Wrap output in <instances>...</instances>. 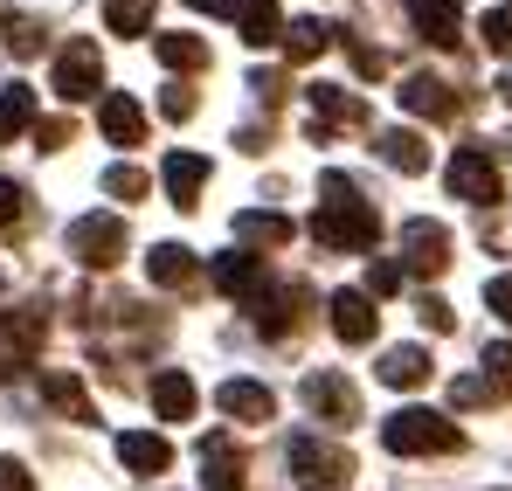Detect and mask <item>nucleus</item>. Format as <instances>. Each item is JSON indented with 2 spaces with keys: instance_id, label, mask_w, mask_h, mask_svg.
I'll use <instances>...</instances> for the list:
<instances>
[{
  "instance_id": "f257e3e1",
  "label": "nucleus",
  "mask_w": 512,
  "mask_h": 491,
  "mask_svg": "<svg viewBox=\"0 0 512 491\" xmlns=\"http://www.w3.org/2000/svg\"><path fill=\"white\" fill-rule=\"evenodd\" d=\"M319 194H326V208H319L312 236L326 249H374L381 243V215H374V201L346 173H319Z\"/></svg>"
},
{
  "instance_id": "f03ea898",
  "label": "nucleus",
  "mask_w": 512,
  "mask_h": 491,
  "mask_svg": "<svg viewBox=\"0 0 512 491\" xmlns=\"http://www.w3.org/2000/svg\"><path fill=\"white\" fill-rule=\"evenodd\" d=\"M381 443L395 457H443V450H457V422H443V415H429V409H402V415H388Z\"/></svg>"
},
{
  "instance_id": "7ed1b4c3",
  "label": "nucleus",
  "mask_w": 512,
  "mask_h": 491,
  "mask_svg": "<svg viewBox=\"0 0 512 491\" xmlns=\"http://www.w3.org/2000/svg\"><path fill=\"white\" fill-rule=\"evenodd\" d=\"M56 97H63V104H90V97H104V56H97L90 35H70V42L56 49Z\"/></svg>"
},
{
  "instance_id": "20e7f679",
  "label": "nucleus",
  "mask_w": 512,
  "mask_h": 491,
  "mask_svg": "<svg viewBox=\"0 0 512 491\" xmlns=\"http://www.w3.org/2000/svg\"><path fill=\"white\" fill-rule=\"evenodd\" d=\"M70 256L90 263V270H111L125 256V222L118 215H77L70 222Z\"/></svg>"
},
{
  "instance_id": "39448f33",
  "label": "nucleus",
  "mask_w": 512,
  "mask_h": 491,
  "mask_svg": "<svg viewBox=\"0 0 512 491\" xmlns=\"http://www.w3.org/2000/svg\"><path fill=\"white\" fill-rule=\"evenodd\" d=\"M450 194H464V201H478V208H499V166H492V153H478V146H464L457 160H450Z\"/></svg>"
},
{
  "instance_id": "423d86ee",
  "label": "nucleus",
  "mask_w": 512,
  "mask_h": 491,
  "mask_svg": "<svg viewBox=\"0 0 512 491\" xmlns=\"http://www.w3.org/2000/svg\"><path fill=\"white\" fill-rule=\"evenodd\" d=\"M450 263V229L443 222H402V277H436Z\"/></svg>"
},
{
  "instance_id": "0eeeda50",
  "label": "nucleus",
  "mask_w": 512,
  "mask_h": 491,
  "mask_svg": "<svg viewBox=\"0 0 512 491\" xmlns=\"http://www.w3.org/2000/svg\"><path fill=\"white\" fill-rule=\"evenodd\" d=\"M291 471L305 485H346L353 478V457L333 450V443H319V436H291Z\"/></svg>"
},
{
  "instance_id": "6e6552de",
  "label": "nucleus",
  "mask_w": 512,
  "mask_h": 491,
  "mask_svg": "<svg viewBox=\"0 0 512 491\" xmlns=\"http://www.w3.org/2000/svg\"><path fill=\"white\" fill-rule=\"evenodd\" d=\"M97 125H104L111 146H139V139H146V111H139V97H125V90H104V97H97Z\"/></svg>"
},
{
  "instance_id": "1a4fd4ad",
  "label": "nucleus",
  "mask_w": 512,
  "mask_h": 491,
  "mask_svg": "<svg viewBox=\"0 0 512 491\" xmlns=\"http://www.w3.org/2000/svg\"><path fill=\"white\" fill-rule=\"evenodd\" d=\"M333 332H340L346 346H374V332H381L374 298L367 291H333Z\"/></svg>"
},
{
  "instance_id": "9d476101",
  "label": "nucleus",
  "mask_w": 512,
  "mask_h": 491,
  "mask_svg": "<svg viewBox=\"0 0 512 491\" xmlns=\"http://www.w3.org/2000/svg\"><path fill=\"white\" fill-rule=\"evenodd\" d=\"M118 464L139 471V478H160V471L173 464V443L153 436V429H125V436H118Z\"/></svg>"
},
{
  "instance_id": "9b49d317",
  "label": "nucleus",
  "mask_w": 512,
  "mask_h": 491,
  "mask_svg": "<svg viewBox=\"0 0 512 491\" xmlns=\"http://www.w3.org/2000/svg\"><path fill=\"white\" fill-rule=\"evenodd\" d=\"M402 7H409V21H416L423 42H436V49L457 42V14H464V0H402Z\"/></svg>"
},
{
  "instance_id": "f8f14e48",
  "label": "nucleus",
  "mask_w": 512,
  "mask_h": 491,
  "mask_svg": "<svg viewBox=\"0 0 512 491\" xmlns=\"http://www.w3.org/2000/svg\"><path fill=\"white\" fill-rule=\"evenodd\" d=\"M305 402L326 415V422H353L360 415V395H353V381H340V374H312L305 381Z\"/></svg>"
},
{
  "instance_id": "ddd939ff",
  "label": "nucleus",
  "mask_w": 512,
  "mask_h": 491,
  "mask_svg": "<svg viewBox=\"0 0 512 491\" xmlns=\"http://www.w3.org/2000/svg\"><path fill=\"white\" fill-rule=\"evenodd\" d=\"M215 402H222V415H236V422H270V415H277V402H270L263 381H222Z\"/></svg>"
},
{
  "instance_id": "4468645a",
  "label": "nucleus",
  "mask_w": 512,
  "mask_h": 491,
  "mask_svg": "<svg viewBox=\"0 0 512 491\" xmlns=\"http://www.w3.org/2000/svg\"><path fill=\"white\" fill-rule=\"evenodd\" d=\"M160 180H167L173 208H194V194L208 187V160H201V153H167V166H160Z\"/></svg>"
},
{
  "instance_id": "2eb2a0df",
  "label": "nucleus",
  "mask_w": 512,
  "mask_h": 491,
  "mask_svg": "<svg viewBox=\"0 0 512 491\" xmlns=\"http://www.w3.org/2000/svg\"><path fill=\"white\" fill-rule=\"evenodd\" d=\"M194 402H201V395H194V381H187L180 367H160V374H153V409H160V422H187Z\"/></svg>"
},
{
  "instance_id": "dca6fc26",
  "label": "nucleus",
  "mask_w": 512,
  "mask_h": 491,
  "mask_svg": "<svg viewBox=\"0 0 512 491\" xmlns=\"http://www.w3.org/2000/svg\"><path fill=\"white\" fill-rule=\"evenodd\" d=\"M215 284L229 291V298H250L263 291V256H243V249H229V256H215Z\"/></svg>"
},
{
  "instance_id": "f3484780",
  "label": "nucleus",
  "mask_w": 512,
  "mask_h": 491,
  "mask_svg": "<svg viewBox=\"0 0 512 491\" xmlns=\"http://www.w3.org/2000/svg\"><path fill=\"white\" fill-rule=\"evenodd\" d=\"M236 28H243V42H250V49L284 42V14H277V0H236Z\"/></svg>"
},
{
  "instance_id": "a211bd4d",
  "label": "nucleus",
  "mask_w": 512,
  "mask_h": 491,
  "mask_svg": "<svg viewBox=\"0 0 512 491\" xmlns=\"http://www.w3.org/2000/svg\"><path fill=\"white\" fill-rule=\"evenodd\" d=\"M402 104H409L416 118H457V97H450L443 77H409L402 83Z\"/></svg>"
},
{
  "instance_id": "6ab92c4d",
  "label": "nucleus",
  "mask_w": 512,
  "mask_h": 491,
  "mask_svg": "<svg viewBox=\"0 0 512 491\" xmlns=\"http://www.w3.org/2000/svg\"><path fill=\"white\" fill-rule=\"evenodd\" d=\"M146 277H153L160 291H180V284H194V249H180V243H160L153 256H146Z\"/></svg>"
},
{
  "instance_id": "aec40b11",
  "label": "nucleus",
  "mask_w": 512,
  "mask_h": 491,
  "mask_svg": "<svg viewBox=\"0 0 512 491\" xmlns=\"http://www.w3.org/2000/svg\"><path fill=\"white\" fill-rule=\"evenodd\" d=\"M381 381H388V388H423L429 353L423 346H388V353H381Z\"/></svg>"
},
{
  "instance_id": "412c9836",
  "label": "nucleus",
  "mask_w": 512,
  "mask_h": 491,
  "mask_svg": "<svg viewBox=\"0 0 512 491\" xmlns=\"http://www.w3.org/2000/svg\"><path fill=\"white\" fill-rule=\"evenodd\" d=\"M312 111H319V125H326V118H333V125H367V104L346 97L340 83H312Z\"/></svg>"
},
{
  "instance_id": "4be33fe9",
  "label": "nucleus",
  "mask_w": 512,
  "mask_h": 491,
  "mask_svg": "<svg viewBox=\"0 0 512 491\" xmlns=\"http://www.w3.org/2000/svg\"><path fill=\"white\" fill-rule=\"evenodd\" d=\"M326 49H333V28H326V21L305 14V21L284 28V56H291V63H312V56H326Z\"/></svg>"
},
{
  "instance_id": "5701e85b",
  "label": "nucleus",
  "mask_w": 512,
  "mask_h": 491,
  "mask_svg": "<svg viewBox=\"0 0 512 491\" xmlns=\"http://www.w3.org/2000/svg\"><path fill=\"white\" fill-rule=\"evenodd\" d=\"M236 236H243V243L277 249V243H291V215H270V208H243V215H236Z\"/></svg>"
},
{
  "instance_id": "b1692460",
  "label": "nucleus",
  "mask_w": 512,
  "mask_h": 491,
  "mask_svg": "<svg viewBox=\"0 0 512 491\" xmlns=\"http://www.w3.org/2000/svg\"><path fill=\"white\" fill-rule=\"evenodd\" d=\"M381 160L395 166V173H423V166H429L423 132H402V125H395V132H381Z\"/></svg>"
},
{
  "instance_id": "393cba45",
  "label": "nucleus",
  "mask_w": 512,
  "mask_h": 491,
  "mask_svg": "<svg viewBox=\"0 0 512 491\" xmlns=\"http://www.w3.org/2000/svg\"><path fill=\"white\" fill-rule=\"evenodd\" d=\"M153 56L167 70H208V42L201 35H153Z\"/></svg>"
},
{
  "instance_id": "a878e982",
  "label": "nucleus",
  "mask_w": 512,
  "mask_h": 491,
  "mask_svg": "<svg viewBox=\"0 0 512 491\" xmlns=\"http://www.w3.org/2000/svg\"><path fill=\"white\" fill-rule=\"evenodd\" d=\"M28 125H35V90H28V83H7V90H0V146H7L14 132H28Z\"/></svg>"
},
{
  "instance_id": "bb28decb",
  "label": "nucleus",
  "mask_w": 512,
  "mask_h": 491,
  "mask_svg": "<svg viewBox=\"0 0 512 491\" xmlns=\"http://www.w3.org/2000/svg\"><path fill=\"white\" fill-rule=\"evenodd\" d=\"M104 28L111 35H146L153 28V0H104Z\"/></svg>"
},
{
  "instance_id": "cd10ccee",
  "label": "nucleus",
  "mask_w": 512,
  "mask_h": 491,
  "mask_svg": "<svg viewBox=\"0 0 512 491\" xmlns=\"http://www.w3.org/2000/svg\"><path fill=\"white\" fill-rule=\"evenodd\" d=\"M42 395H49L56 409H70V415H84V422H90V402H84V388H77V374H49Z\"/></svg>"
},
{
  "instance_id": "c85d7f7f",
  "label": "nucleus",
  "mask_w": 512,
  "mask_h": 491,
  "mask_svg": "<svg viewBox=\"0 0 512 491\" xmlns=\"http://www.w3.org/2000/svg\"><path fill=\"white\" fill-rule=\"evenodd\" d=\"M478 42H485L492 56H506V49H512V7H492V14L478 21Z\"/></svg>"
},
{
  "instance_id": "c756f323",
  "label": "nucleus",
  "mask_w": 512,
  "mask_h": 491,
  "mask_svg": "<svg viewBox=\"0 0 512 491\" xmlns=\"http://www.w3.org/2000/svg\"><path fill=\"white\" fill-rule=\"evenodd\" d=\"M146 187H153V180H146L139 166H111V173H104V194H111V201H139Z\"/></svg>"
},
{
  "instance_id": "7c9ffc66",
  "label": "nucleus",
  "mask_w": 512,
  "mask_h": 491,
  "mask_svg": "<svg viewBox=\"0 0 512 491\" xmlns=\"http://www.w3.org/2000/svg\"><path fill=\"white\" fill-rule=\"evenodd\" d=\"M367 291H374V298L402 291V263H374V270H367Z\"/></svg>"
},
{
  "instance_id": "2f4dec72",
  "label": "nucleus",
  "mask_w": 512,
  "mask_h": 491,
  "mask_svg": "<svg viewBox=\"0 0 512 491\" xmlns=\"http://www.w3.org/2000/svg\"><path fill=\"white\" fill-rule=\"evenodd\" d=\"M21 208H28L21 180H0V229H7V222H21Z\"/></svg>"
},
{
  "instance_id": "473e14b6",
  "label": "nucleus",
  "mask_w": 512,
  "mask_h": 491,
  "mask_svg": "<svg viewBox=\"0 0 512 491\" xmlns=\"http://www.w3.org/2000/svg\"><path fill=\"white\" fill-rule=\"evenodd\" d=\"M485 367H492V381L512 395V346H506V339H499V346H485Z\"/></svg>"
},
{
  "instance_id": "72a5a7b5",
  "label": "nucleus",
  "mask_w": 512,
  "mask_h": 491,
  "mask_svg": "<svg viewBox=\"0 0 512 491\" xmlns=\"http://www.w3.org/2000/svg\"><path fill=\"white\" fill-rule=\"evenodd\" d=\"M485 395H492V381H471V374H464V381L450 388V402H457V409H478Z\"/></svg>"
},
{
  "instance_id": "f704fd0d",
  "label": "nucleus",
  "mask_w": 512,
  "mask_h": 491,
  "mask_svg": "<svg viewBox=\"0 0 512 491\" xmlns=\"http://www.w3.org/2000/svg\"><path fill=\"white\" fill-rule=\"evenodd\" d=\"M485 305H492V312L512 326V277H492V284H485Z\"/></svg>"
},
{
  "instance_id": "c9c22d12",
  "label": "nucleus",
  "mask_w": 512,
  "mask_h": 491,
  "mask_svg": "<svg viewBox=\"0 0 512 491\" xmlns=\"http://www.w3.org/2000/svg\"><path fill=\"white\" fill-rule=\"evenodd\" d=\"M353 70H360V77H381V70H388V56H381V49H367V42H353Z\"/></svg>"
},
{
  "instance_id": "e433bc0d",
  "label": "nucleus",
  "mask_w": 512,
  "mask_h": 491,
  "mask_svg": "<svg viewBox=\"0 0 512 491\" xmlns=\"http://www.w3.org/2000/svg\"><path fill=\"white\" fill-rule=\"evenodd\" d=\"M63 139H70V125H63V118H49V125H35V146H42V153H63Z\"/></svg>"
},
{
  "instance_id": "4c0bfd02",
  "label": "nucleus",
  "mask_w": 512,
  "mask_h": 491,
  "mask_svg": "<svg viewBox=\"0 0 512 491\" xmlns=\"http://www.w3.org/2000/svg\"><path fill=\"white\" fill-rule=\"evenodd\" d=\"M160 111H167V118H194V90H180V83H173L167 97H160Z\"/></svg>"
},
{
  "instance_id": "58836bf2",
  "label": "nucleus",
  "mask_w": 512,
  "mask_h": 491,
  "mask_svg": "<svg viewBox=\"0 0 512 491\" xmlns=\"http://www.w3.org/2000/svg\"><path fill=\"white\" fill-rule=\"evenodd\" d=\"M0 491H35V478H28L14 457H0Z\"/></svg>"
},
{
  "instance_id": "ea45409f",
  "label": "nucleus",
  "mask_w": 512,
  "mask_h": 491,
  "mask_svg": "<svg viewBox=\"0 0 512 491\" xmlns=\"http://www.w3.org/2000/svg\"><path fill=\"white\" fill-rule=\"evenodd\" d=\"M423 326L429 332H450V326H457V312H450V305H436V298H423Z\"/></svg>"
},
{
  "instance_id": "a19ab883",
  "label": "nucleus",
  "mask_w": 512,
  "mask_h": 491,
  "mask_svg": "<svg viewBox=\"0 0 512 491\" xmlns=\"http://www.w3.org/2000/svg\"><path fill=\"white\" fill-rule=\"evenodd\" d=\"M194 14H236V0H187Z\"/></svg>"
},
{
  "instance_id": "79ce46f5",
  "label": "nucleus",
  "mask_w": 512,
  "mask_h": 491,
  "mask_svg": "<svg viewBox=\"0 0 512 491\" xmlns=\"http://www.w3.org/2000/svg\"><path fill=\"white\" fill-rule=\"evenodd\" d=\"M506 90H512V83H506Z\"/></svg>"
}]
</instances>
